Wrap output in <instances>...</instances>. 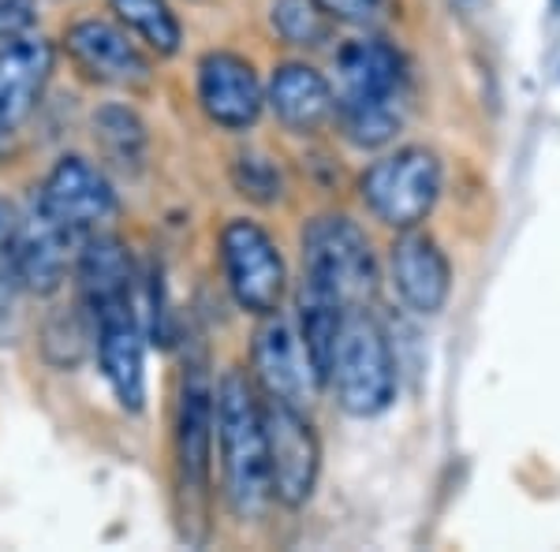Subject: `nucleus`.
Listing matches in <instances>:
<instances>
[{"instance_id":"obj_1","label":"nucleus","mask_w":560,"mask_h":552,"mask_svg":"<svg viewBox=\"0 0 560 552\" xmlns=\"http://www.w3.org/2000/svg\"><path fill=\"white\" fill-rule=\"evenodd\" d=\"M213 441L221 448L224 501L240 519H258L269 493V456L261 400L243 369H224L213 385Z\"/></svg>"},{"instance_id":"obj_2","label":"nucleus","mask_w":560,"mask_h":552,"mask_svg":"<svg viewBox=\"0 0 560 552\" xmlns=\"http://www.w3.org/2000/svg\"><path fill=\"white\" fill-rule=\"evenodd\" d=\"M176 493L187 541H206L213 504V377L206 359H187L176 400Z\"/></svg>"},{"instance_id":"obj_3","label":"nucleus","mask_w":560,"mask_h":552,"mask_svg":"<svg viewBox=\"0 0 560 552\" xmlns=\"http://www.w3.org/2000/svg\"><path fill=\"white\" fill-rule=\"evenodd\" d=\"M325 381L351 419H377L396 403V359L385 329L366 314V306L345 310L332 337Z\"/></svg>"},{"instance_id":"obj_4","label":"nucleus","mask_w":560,"mask_h":552,"mask_svg":"<svg viewBox=\"0 0 560 552\" xmlns=\"http://www.w3.org/2000/svg\"><path fill=\"white\" fill-rule=\"evenodd\" d=\"M377 258L366 232L345 213L314 216L303 228V280L300 287L329 298L340 310L366 306L377 295Z\"/></svg>"},{"instance_id":"obj_5","label":"nucleus","mask_w":560,"mask_h":552,"mask_svg":"<svg viewBox=\"0 0 560 552\" xmlns=\"http://www.w3.org/2000/svg\"><path fill=\"white\" fill-rule=\"evenodd\" d=\"M441 198V161L427 146H404L363 176L366 210L388 228H419Z\"/></svg>"},{"instance_id":"obj_6","label":"nucleus","mask_w":560,"mask_h":552,"mask_svg":"<svg viewBox=\"0 0 560 552\" xmlns=\"http://www.w3.org/2000/svg\"><path fill=\"white\" fill-rule=\"evenodd\" d=\"M261 425H266L269 456V493L284 508H300L314 496L322 474V441L314 433L303 407L266 396L261 400Z\"/></svg>"},{"instance_id":"obj_7","label":"nucleus","mask_w":560,"mask_h":552,"mask_svg":"<svg viewBox=\"0 0 560 552\" xmlns=\"http://www.w3.org/2000/svg\"><path fill=\"white\" fill-rule=\"evenodd\" d=\"M221 261L229 277V292L240 303V310L266 318L277 314L288 292V269L277 243L255 221H229L221 228Z\"/></svg>"},{"instance_id":"obj_8","label":"nucleus","mask_w":560,"mask_h":552,"mask_svg":"<svg viewBox=\"0 0 560 552\" xmlns=\"http://www.w3.org/2000/svg\"><path fill=\"white\" fill-rule=\"evenodd\" d=\"M250 366H255V377L266 388V396L292 407H311L325 385L318 362L303 343L300 325L280 318V310L261 318L255 343H250Z\"/></svg>"},{"instance_id":"obj_9","label":"nucleus","mask_w":560,"mask_h":552,"mask_svg":"<svg viewBox=\"0 0 560 552\" xmlns=\"http://www.w3.org/2000/svg\"><path fill=\"white\" fill-rule=\"evenodd\" d=\"M86 321L116 403L124 411L139 414L147 407V332H142V321L135 314V298L108 303L102 310L86 314Z\"/></svg>"},{"instance_id":"obj_10","label":"nucleus","mask_w":560,"mask_h":552,"mask_svg":"<svg viewBox=\"0 0 560 552\" xmlns=\"http://www.w3.org/2000/svg\"><path fill=\"white\" fill-rule=\"evenodd\" d=\"M38 202L45 213L65 228L71 239L83 243L86 235L102 232L116 216V191L105 172L86 157H60L38 187Z\"/></svg>"},{"instance_id":"obj_11","label":"nucleus","mask_w":560,"mask_h":552,"mask_svg":"<svg viewBox=\"0 0 560 552\" xmlns=\"http://www.w3.org/2000/svg\"><path fill=\"white\" fill-rule=\"evenodd\" d=\"M52 75V45L34 34L4 42L0 49V157H12L20 134Z\"/></svg>"},{"instance_id":"obj_12","label":"nucleus","mask_w":560,"mask_h":552,"mask_svg":"<svg viewBox=\"0 0 560 552\" xmlns=\"http://www.w3.org/2000/svg\"><path fill=\"white\" fill-rule=\"evenodd\" d=\"M65 49L86 79L116 90H147L153 71L142 49L108 20H79L68 26Z\"/></svg>"},{"instance_id":"obj_13","label":"nucleus","mask_w":560,"mask_h":552,"mask_svg":"<svg viewBox=\"0 0 560 552\" xmlns=\"http://www.w3.org/2000/svg\"><path fill=\"white\" fill-rule=\"evenodd\" d=\"M198 105L224 131H247L266 108V90L250 60L213 49L198 60Z\"/></svg>"},{"instance_id":"obj_14","label":"nucleus","mask_w":560,"mask_h":552,"mask_svg":"<svg viewBox=\"0 0 560 552\" xmlns=\"http://www.w3.org/2000/svg\"><path fill=\"white\" fill-rule=\"evenodd\" d=\"M337 108L408 105L404 57L382 38H355L337 52Z\"/></svg>"},{"instance_id":"obj_15","label":"nucleus","mask_w":560,"mask_h":552,"mask_svg":"<svg viewBox=\"0 0 560 552\" xmlns=\"http://www.w3.org/2000/svg\"><path fill=\"white\" fill-rule=\"evenodd\" d=\"M388 277H393V287L404 298V306L422 318L441 314V306L448 303L453 269H448L441 243L422 228L400 232V239L388 250Z\"/></svg>"},{"instance_id":"obj_16","label":"nucleus","mask_w":560,"mask_h":552,"mask_svg":"<svg viewBox=\"0 0 560 552\" xmlns=\"http://www.w3.org/2000/svg\"><path fill=\"white\" fill-rule=\"evenodd\" d=\"M71 247H79V243L45 213L38 195H31L26 210L15 213V250H20L23 292L57 295L68 280Z\"/></svg>"},{"instance_id":"obj_17","label":"nucleus","mask_w":560,"mask_h":552,"mask_svg":"<svg viewBox=\"0 0 560 552\" xmlns=\"http://www.w3.org/2000/svg\"><path fill=\"white\" fill-rule=\"evenodd\" d=\"M75 280H79V310L83 314L102 310L108 303L135 298V266L128 247L116 235L94 232L79 243Z\"/></svg>"},{"instance_id":"obj_18","label":"nucleus","mask_w":560,"mask_h":552,"mask_svg":"<svg viewBox=\"0 0 560 552\" xmlns=\"http://www.w3.org/2000/svg\"><path fill=\"white\" fill-rule=\"evenodd\" d=\"M266 105L288 131H318L337 113L329 79L311 64H280L266 86Z\"/></svg>"},{"instance_id":"obj_19","label":"nucleus","mask_w":560,"mask_h":552,"mask_svg":"<svg viewBox=\"0 0 560 552\" xmlns=\"http://www.w3.org/2000/svg\"><path fill=\"white\" fill-rule=\"evenodd\" d=\"M108 8L124 23V31L147 42L158 57H176L179 52L184 34H179V20L165 0H108Z\"/></svg>"},{"instance_id":"obj_20","label":"nucleus","mask_w":560,"mask_h":552,"mask_svg":"<svg viewBox=\"0 0 560 552\" xmlns=\"http://www.w3.org/2000/svg\"><path fill=\"white\" fill-rule=\"evenodd\" d=\"M94 134L108 153V161L120 165L124 172L139 168L142 157H147V128L128 105H105L94 116Z\"/></svg>"},{"instance_id":"obj_21","label":"nucleus","mask_w":560,"mask_h":552,"mask_svg":"<svg viewBox=\"0 0 560 552\" xmlns=\"http://www.w3.org/2000/svg\"><path fill=\"white\" fill-rule=\"evenodd\" d=\"M273 31L288 45H300V49H314V45L329 42L332 20L318 8V0H277L273 4Z\"/></svg>"},{"instance_id":"obj_22","label":"nucleus","mask_w":560,"mask_h":552,"mask_svg":"<svg viewBox=\"0 0 560 552\" xmlns=\"http://www.w3.org/2000/svg\"><path fill=\"white\" fill-rule=\"evenodd\" d=\"M20 292H23V277H20V250H15V210L0 198V337L12 329Z\"/></svg>"},{"instance_id":"obj_23","label":"nucleus","mask_w":560,"mask_h":552,"mask_svg":"<svg viewBox=\"0 0 560 552\" xmlns=\"http://www.w3.org/2000/svg\"><path fill=\"white\" fill-rule=\"evenodd\" d=\"M232 172H236L240 195L255 198V202H261V205H269L280 198V187L284 184H280V172L266 153H240V161Z\"/></svg>"},{"instance_id":"obj_24","label":"nucleus","mask_w":560,"mask_h":552,"mask_svg":"<svg viewBox=\"0 0 560 552\" xmlns=\"http://www.w3.org/2000/svg\"><path fill=\"white\" fill-rule=\"evenodd\" d=\"M318 8L332 23L374 26L385 15V0H318Z\"/></svg>"},{"instance_id":"obj_25","label":"nucleus","mask_w":560,"mask_h":552,"mask_svg":"<svg viewBox=\"0 0 560 552\" xmlns=\"http://www.w3.org/2000/svg\"><path fill=\"white\" fill-rule=\"evenodd\" d=\"M34 0H0V42H15L34 31Z\"/></svg>"}]
</instances>
